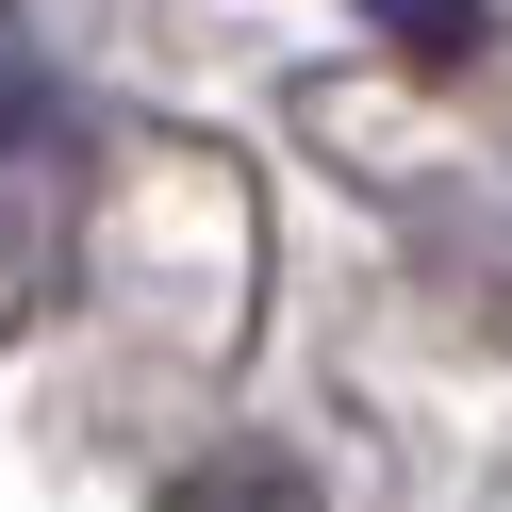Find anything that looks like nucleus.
<instances>
[{"instance_id": "obj_1", "label": "nucleus", "mask_w": 512, "mask_h": 512, "mask_svg": "<svg viewBox=\"0 0 512 512\" xmlns=\"http://www.w3.org/2000/svg\"><path fill=\"white\" fill-rule=\"evenodd\" d=\"M166 512H314V479H298V463H265V446H215V463H182V479H166Z\"/></svg>"}, {"instance_id": "obj_2", "label": "nucleus", "mask_w": 512, "mask_h": 512, "mask_svg": "<svg viewBox=\"0 0 512 512\" xmlns=\"http://www.w3.org/2000/svg\"><path fill=\"white\" fill-rule=\"evenodd\" d=\"M364 17L397 50H479V34H496V0H364Z\"/></svg>"}]
</instances>
